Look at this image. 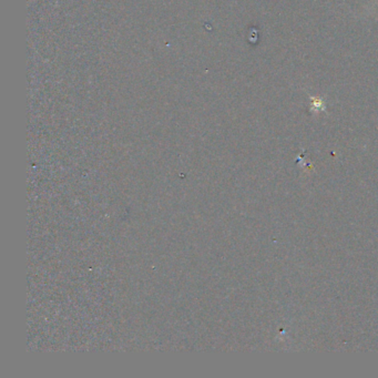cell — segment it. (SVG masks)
<instances>
[{"mask_svg":"<svg viewBox=\"0 0 378 378\" xmlns=\"http://www.w3.org/2000/svg\"><path fill=\"white\" fill-rule=\"evenodd\" d=\"M311 106H312V109L315 110V111L324 110L325 109V101L319 97L311 98Z\"/></svg>","mask_w":378,"mask_h":378,"instance_id":"obj_1","label":"cell"}]
</instances>
